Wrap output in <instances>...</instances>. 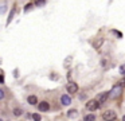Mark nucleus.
Segmentation results:
<instances>
[{
	"label": "nucleus",
	"instance_id": "nucleus-1",
	"mask_svg": "<svg viewBox=\"0 0 125 121\" xmlns=\"http://www.w3.org/2000/svg\"><path fill=\"white\" fill-rule=\"evenodd\" d=\"M121 91H122V88L120 85H117V86H114V88L109 91V97H112V98H117V97L121 96Z\"/></svg>",
	"mask_w": 125,
	"mask_h": 121
},
{
	"label": "nucleus",
	"instance_id": "nucleus-2",
	"mask_svg": "<svg viewBox=\"0 0 125 121\" xmlns=\"http://www.w3.org/2000/svg\"><path fill=\"white\" fill-rule=\"evenodd\" d=\"M116 117H117V114L113 112V110H106V112H104V114H102V118L105 121H114Z\"/></svg>",
	"mask_w": 125,
	"mask_h": 121
},
{
	"label": "nucleus",
	"instance_id": "nucleus-3",
	"mask_svg": "<svg viewBox=\"0 0 125 121\" xmlns=\"http://www.w3.org/2000/svg\"><path fill=\"white\" fill-rule=\"evenodd\" d=\"M98 106H100V104H98L95 99H93V101H89V102H87V105H86V108L90 110V112H94V110L97 109Z\"/></svg>",
	"mask_w": 125,
	"mask_h": 121
},
{
	"label": "nucleus",
	"instance_id": "nucleus-4",
	"mask_svg": "<svg viewBox=\"0 0 125 121\" xmlns=\"http://www.w3.org/2000/svg\"><path fill=\"white\" fill-rule=\"evenodd\" d=\"M108 97H109V93H100V94H98V97L95 98V101H97L98 104H104Z\"/></svg>",
	"mask_w": 125,
	"mask_h": 121
},
{
	"label": "nucleus",
	"instance_id": "nucleus-5",
	"mask_svg": "<svg viewBox=\"0 0 125 121\" xmlns=\"http://www.w3.org/2000/svg\"><path fill=\"white\" fill-rule=\"evenodd\" d=\"M39 110L41 112H47V110L50 109V104L49 102H46V101H42V102H39Z\"/></svg>",
	"mask_w": 125,
	"mask_h": 121
},
{
	"label": "nucleus",
	"instance_id": "nucleus-6",
	"mask_svg": "<svg viewBox=\"0 0 125 121\" xmlns=\"http://www.w3.org/2000/svg\"><path fill=\"white\" fill-rule=\"evenodd\" d=\"M77 90H78V86H77V83L70 82V83L67 85V91H69V93H75Z\"/></svg>",
	"mask_w": 125,
	"mask_h": 121
},
{
	"label": "nucleus",
	"instance_id": "nucleus-7",
	"mask_svg": "<svg viewBox=\"0 0 125 121\" xmlns=\"http://www.w3.org/2000/svg\"><path fill=\"white\" fill-rule=\"evenodd\" d=\"M62 104L65 105V106L70 105V104H71V98H70L69 96H66V94H65V96H62Z\"/></svg>",
	"mask_w": 125,
	"mask_h": 121
},
{
	"label": "nucleus",
	"instance_id": "nucleus-8",
	"mask_svg": "<svg viewBox=\"0 0 125 121\" xmlns=\"http://www.w3.org/2000/svg\"><path fill=\"white\" fill-rule=\"evenodd\" d=\"M28 104L36 105V104H38V98H36L35 96H30V97H28Z\"/></svg>",
	"mask_w": 125,
	"mask_h": 121
},
{
	"label": "nucleus",
	"instance_id": "nucleus-9",
	"mask_svg": "<svg viewBox=\"0 0 125 121\" xmlns=\"http://www.w3.org/2000/svg\"><path fill=\"white\" fill-rule=\"evenodd\" d=\"M104 43V39H98V40H95L94 43H93V46H94L95 48H100L101 47V44Z\"/></svg>",
	"mask_w": 125,
	"mask_h": 121
},
{
	"label": "nucleus",
	"instance_id": "nucleus-10",
	"mask_svg": "<svg viewBox=\"0 0 125 121\" xmlns=\"http://www.w3.org/2000/svg\"><path fill=\"white\" fill-rule=\"evenodd\" d=\"M95 120V116L94 114H87L86 117H85L83 121H94Z\"/></svg>",
	"mask_w": 125,
	"mask_h": 121
},
{
	"label": "nucleus",
	"instance_id": "nucleus-11",
	"mask_svg": "<svg viewBox=\"0 0 125 121\" xmlns=\"http://www.w3.org/2000/svg\"><path fill=\"white\" fill-rule=\"evenodd\" d=\"M14 15H15V10H12L11 12H10V16H8V19H7V23H10V22L12 20V18H14Z\"/></svg>",
	"mask_w": 125,
	"mask_h": 121
},
{
	"label": "nucleus",
	"instance_id": "nucleus-12",
	"mask_svg": "<svg viewBox=\"0 0 125 121\" xmlns=\"http://www.w3.org/2000/svg\"><path fill=\"white\" fill-rule=\"evenodd\" d=\"M69 116H70V117H75V116H77V110L75 109L70 110V112H69Z\"/></svg>",
	"mask_w": 125,
	"mask_h": 121
},
{
	"label": "nucleus",
	"instance_id": "nucleus-13",
	"mask_svg": "<svg viewBox=\"0 0 125 121\" xmlns=\"http://www.w3.org/2000/svg\"><path fill=\"white\" fill-rule=\"evenodd\" d=\"M14 114L15 116H22V109H15L14 110Z\"/></svg>",
	"mask_w": 125,
	"mask_h": 121
},
{
	"label": "nucleus",
	"instance_id": "nucleus-14",
	"mask_svg": "<svg viewBox=\"0 0 125 121\" xmlns=\"http://www.w3.org/2000/svg\"><path fill=\"white\" fill-rule=\"evenodd\" d=\"M34 121H41V114H32Z\"/></svg>",
	"mask_w": 125,
	"mask_h": 121
},
{
	"label": "nucleus",
	"instance_id": "nucleus-15",
	"mask_svg": "<svg viewBox=\"0 0 125 121\" xmlns=\"http://www.w3.org/2000/svg\"><path fill=\"white\" fill-rule=\"evenodd\" d=\"M120 73H121V74H125V65H121V66H120Z\"/></svg>",
	"mask_w": 125,
	"mask_h": 121
},
{
	"label": "nucleus",
	"instance_id": "nucleus-16",
	"mask_svg": "<svg viewBox=\"0 0 125 121\" xmlns=\"http://www.w3.org/2000/svg\"><path fill=\"white\" fill-rule=\"evenodd\" d=\"M31 8H32V4H31V3H30V4H27V5H26L24 11H28V10H31Z\"/></svg>",
	"mask_w": 125,
	"mask_h": 121
},
{
	"label": "nucleus",
	"instance_id": "nucleus-17",
	"mask_svg": "<svg viewBox=\"0 0 125 121\" xmlns=\"http://www.w3.org/2000/svg\"><path fill=\"white\" fill-rule=\"evenodd\" d=\"M46 1H36V5H44Z\"/></svg>",
	"mask_w": 125,
	"mask_h": 121
},
{
	"label": "nucleus",
	"instance_id": "nucleus-18",
	"mask_svg": "<svg viewBox=\"0 0 125 121\" xmlns=\"http://www.w3.org/2000/svg\"><path fill=\"white\" fill-rule=\"evenodd\" d=\"M1 98H4V93H3V90H0V99Z\"/></svg>",
	"mask_w": 125,
	"mask_h": 121
},
{
	"label": "nucleus",
	"instance_id": "nucleus-19",
	"mask_svg": "<svg viewBox=\"0 0 125 121\" xmlns=\"http://www.w3.org/2000/svg\"><path fill=\"white\" fill-rule=\"evenodd\" d=\"M4 11H6V7H4V5H3V7H1V8H0V12H1V13H3V12H4Z\"/></svg>",
	"mask_w": 125,
	"mask_h": 121
},
{
	"label": "nucleus",
	"instance_id": "nucleus-20",
	"mask_svg": "<svg viewBox=\"0 0 125 121\" xmlns=\"http://www.w3.org/2000/svg\"><path fill=\"white\" fill-rule=\"evenodd\" d=\"M3 81H4V77L3 75H0V83H3Z\"/></svg>",
	"mask_w": 125,
	"mask_h": 121
},
{
	"label": "nucleus",
	"instance_id": "nucleus-21",
	"mask_svg": "<svg viewBox=\"0 0 125 121\" xmlns=\"http://www.w3.org/2000/svg\"><path fill=\"white\" fill-rule=\"evenodd\" d=\"M122 121H125V116H124V117H122Z\"/></svg>",
	"mask_w": 125,
	"mask_h": 121
}]
</instances>
